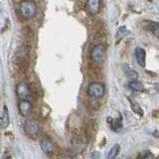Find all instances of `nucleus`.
<instances>
[{
	"label": "nucleus",
	"instance_id": "obj_1",
	"mask_svg": "<svg viewBox=\"0 0 159 159\" xmlns=\"http://www.w3.org/2000/svg\"><path fill=\"white\" fill-rule=\"evenodd\" d=\"M19 10L24 19H32L37 13V5L34 1H23L20 4Z\"/></svg>",
	"mask_w": 159,
	"mask_h": 159
},
{
	"label": "nucleus",
	"instance_id": "obj_2",
	"mask_svg": "<svg viewBox=\"0 0 159 159\" xmlns=\"http://www.w3.org/2000/svg\"><path fill=\"white\" fill-rule=\"evenodd\" d=\"M91 56L93 61L98 64V65H102L104 63V60H106V48H104L103 45H96L93 49H92V53Z\"/></svg>",
	"mask_w": 159,
	"mask_h": 159
},
{
	"label": "nucleus",
	"instance_id": "obj_3",
	"mask_svg": "<svg viewBox=\"0 0 159 159\" xmlns=\"http://www.w3.org/2000/svg\"><path fill=\"white\" fill-rule=\"evenodd\" d=\"M104 93H106V89L102 83L94 82L88 87V94L93 98H99L103 97Z\"/></svg>",
	"mask_w": 159,
	"mask_h": 159
},
{
	"label": "nucleus",
	"instance_id": "obj_4",
	"mask_svg": "<svg viewBox=\"0 0 159 159\" xmlns=\"http://www.w3.org/2000/svg\"><path fill=\"white\" fill-rule=\"evenodd\" d=\"M25 132L30 137H36L40 131V124L36 120H28L25 123Z\"/></svg>",
	"mask_w": 159,
	"mask_h": 159
},
{
	"label": "nucleus",
	"instance_id": "obj_5",
	"mask_svg": "<svg viewBox=\"0 0 159 159\" xmlns=\"http://www.w3.org/2000/svg\"><path fill=\"white\" fill-rule=\"evenodd\" d=\"M16 94L20 98V101L28 99L30 97V86L26 82H21L17 84L16 87Z\"/></svg>",
	"mask_w": 159,
	"mask_h": 159
},
{
	"label": "nucleus",
	"instance_id": "obj_6",
	"mask_svg": "<svg viewBox=\"0 0 159 159\" xmlns=\"http://www.w3.org/2000/svg\"><path fill=\"white\" fill-rule=\"evenodd\" d=\"M40 146H41L42 151L48 156L53 155L54 152H55V145H54L53 141L50 138H44L43 140L41 141Z\"/></svg>",
	"mask_w": 159,
	"mask_h": 159
},
{
	"label": "nucleus",
	"instance_id": "obj_7",
	"mask_svg": "<svg viewBox=\"0 0 159 159\" xmlns=\"http://www.w3.org/2000/svg\"><path fill=\"white\" fill-rule=\"evenodd\" d=\"M32 111V103L28 99L19 102V112L22 116L26 117L28 116Z\"/></svg>",
	"mask_w": 159,
	"mask_h": 159
},
{
	"label": "nucleus",
	"instance_id": "obj_8",
	"mask_svg": "<svg viewBox=\"0 0 159 159\" xmlns=\"http://www.w3.org/2000/svg\"><path fill=\"white\" fill-rule=\"evenodd\" d=\"M101 5L102 2L98 1V0H89L87 2V8L89 11V13L93 15H96L101 10Z\"/></svg>",
	"mask_w": 159,
	"mask_h": 159
},
{
	"label": "nucleus",
	"instance_id": "obj_9",
	"mask_svg": "<svg viewBox=\"0 0 159 159\" xmlns=\"http://www.w3.org/2000/svg\"><path fill=\"white\" fill-rule=\"evenodd\" d=\"M145 51L144 49L140 48V47H136L134 49V56H135V59L137 63L140 65L141 67H143L145 65Z\"/></svg>",
	"mask_w": 159,
	"mask_h": 159
},
{
	"label": "nucleus",
	"instance_id": "obj_10",
	"mask_svg": "<svg viewBox=\"0 0 159 159\" xmlns=\"http://www.w3.org/2000/svg\"><path fill=\"white\" fill-rule=\"evenodd\" d=\"M10 123V117H9V111H8V107L7 106L3 107V111H2V116H1V122H0V125L2 128H7Z\"/></svg>",
	"mask_w": 159,
	"mask_h": 159
},
{
	"label": "nucleus",
	"instance_id": "obj_11",
	"mask_svg": "<svg viewBox=\"0 0 159 159\" xmlns=\"http://www.w3.org/2000/svg\"><path fill=\"white\" fill-rule=\"evenodd\" d=\"M123 70H124V72H125L126 74V76L129 78V79H131L132 81H136V79L138 78V74L137 72L135 71L134 69H132L131 67H129L128 65H123Z\"/></svg>",
	"mask_w": 159,
	"mask_h": 159
},
{
	"label": "nucleus",
	"instance_id": "obj_12",
	"mask_svg": "<svg viewBox=\"0 0 159 159\" xmlns=\"http://www.w3.org/2000/svg\"><path fill=\"white\" fill-rule=\"evenodd\" d=\"M119 151H120V145L119 144H114V145L109 149L107 153V159H116V156L118 155Z\"/></svg>",
	"mask_w": 159,
	"mask_h": 159
},
{
	"label": "nucleus",
	"instance_id": "obj_13",
	"mask_svg": "<svg viewBox=\"0 0 159 159\" xmlns=\"http://www.w3.org/2000/svg\"><path fill=\"white\" fill-rule=\"evenodd\" d=\"M128 88L133 92H142L144 89L143 84L138 81H131L128 83Z\"/></svg>",
	"mask_w": 159,
	"mask_h": 159
},
{
	"label": "nucleus",
	"instance_id": "obj_14",
	"mask_svg": "<svg viewBox=\"0 0 159 159\" xmlns=\"http://www.w3.org/2000/svg\"><path fill=\"white\" fill-rule=\"evenodd\" d=\"M151 31L159 39V23H157V22L151 23Z\"/></svg>",
	"mask_w": 159,
	"mask_h": 159
},
{
	"label": "nucleus",
	"instance_id": "obj_15",
	"mask_svg": "<svg viewBox=\"0 0 159 159\" xmlns=\"http://www.w3.org/2000/svg\"><path fill=\"white\" fill-rule=\"evenodd\" d=\"M141 159H152V156H151L149 153H147V154H145V155H144Z\"/></svg>",
	"mask_w": 159,
	"mask_h": 159
},
{
	"label": "nucleus",
	"instance_id": "obj_16",
	"mask_svg": "<svg viewBox=\"0 0 159 159\" xmlns=\"http://www.w3.org/2000/svg\"><path fill=\"white\" fill-rule=\"evenodd\" d=\"M7 159H13V158H12V157H8Z\"/></svg>",
	"mask_w": 159,
	"mask_h": 159
},
{
	"label": "nucleus",
	"instance_id": "obj_17",
	"mask_svg": "<svg viewBox=\"0 0 159 159\" xmlns=\"http://www.w3.org/2000/svg\"><path fill=\"white\" fill-rule=\"evenodd\" d=\"M0 127H1V125H0Z\"/></svg>",
	"mask_w": 159,
	"mask_h": 159
},
{
	"label": "nucleus",
	"instance_id": "obj_18",
	"mask_svg": "<svg viewBox=\"0 0 159 159\" xmlns=\"http://www.w3.org/2000/svg\"><path fill=\"white\" fill-rule=\"evenodd\" d=\"M158 159H159V157H158Z\"/></svg>",
	"mask_w": 159,
	"mask_h": 159
}]
</instances>
